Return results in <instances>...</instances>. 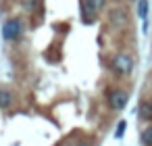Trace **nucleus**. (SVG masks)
I'll list each match as a JSON object with an SVG mask.
<instances>
[{"label": "nucleus", "instance_id": "nucleus-1", "mask_svg": "<svg viewBox=\"0 0 152 146\" xmlns=\"http://www.w3.org/2000/svg\"><path fill=\"white\" fill-rule=\"evenodd\" d=\"M21 32H23V23H21V19H9L4 25H2V38L7 40V42H15L19 36H21Z\"/></svg>", "mask_w": 152, "mask_h": 146}, {"label": "nucleus", "instance_id": "nucleus-8", "mask_svg": "<svg viewBox=\"0 0 152 146\" xmlns=\"http://www.w3.org/2000/svg\"><path fill=\"white\" fill-rule=\"evenodd\" d=\"M140 140H142V144H144V146H152V125H150V127H146V129L142 131Z\"/></svg>", "mask_w": 152, "mask_h": 146}, {"label": "nucleus", "instance_id": "nucleus-12", "mask_svg": "<svg viewBox=\"0 0 152 146\" xmlns=\"http://www.w3.org/2000/svg\"><path fill=\"white\" fill-rule=\"evenodd\" d=\"M71 146H94L92 142H79V144H71Z\"/></svg>", "mask_w": 152, "mask_h": 146}, {"label": "nucleus", "instance_id": "nucleus-7", "mask_svg": "<svg viewBox=\"0 0 152 146\" xmlns=\"http://www.w3.org/2000/svg\"><path fill=\"white\" fill-rule=\"evenodd\" d=\"M83 4L88 7V11H92V13H98V11H102V9H104L106 0H83Z\"/></svg>", "mask_w": 152, "mask_h": 146}, {"label": "nucleus", "instance_id": "nucleus-2", "mask_svg": "<svg viewBox=\"0 0 152 146\" xmlns=\"http://www.w3.org/2000/svg\"><path fill=\"white\" fill-rule=\"evenodd\" d=\"M113 69L119 73V75H129L131 69H133V59L127 56V54H117L113 59Z\"/></svg>", "mask_w": 152, "mask_h": 146}, {"label": "nucleus", "instance_id": "nucleus-6", "mask_svg": "<svg viewBox=\"0 0 152 146\" xmlns=\"http://www.w3.org/2000/svg\"><path fill=\"white\" fill-rule=\"evenodd\" d=\"M15 102V94L7 88H0V109H9Z\"/></svg>", "mask_w": 152, "mask_h": 146}, {"label": "nucleus", "instance_id": "nucleus-4", "mask_svg": "<svg viewBox=\"0 0 152 146\" xmlns=\"http://www.w3.org/2000/svg\"><path fill=\"white\" fill-rule=\"evenodd\" d=\"M108 19H110V23H113L115 27H125V25L129 23V17H127V13H125L123 9H113V11L108 13Z\"/></svg>", "mask_w": 152, "mask_h": 146}, {"label": "nucleus", "instance_id": "nucleus-3", "mask_svg": "<svg viewBox=\"0 0 152 146\" xmlns=\"http://www.w3.org/2000/svg\"><path fill=\"white\" fill-rule=\"evenodd\" d=\"M127 100H129V96H127L125 90H113L108 94V104H110L113 111H123L127 106Z\"/></svg>", "mask_w": 152, "mask_h": 146}, {"label": "nucleus", "instance_id": "nucleus-5", "mask_svg": "<svg viewBox=\"0 0 152 146\" xmlns=\"http://www.w3.org/2000/svg\"><path fill=\"white\" fill-rule=\"evenodd\" d=\"M137 117L142 121H152V100H142L137 106Z\"/></svg>", "mask_w": 152, "mask_h": 146}, {"label": "nucleus", "instance_id": "nucleus-9", "mask_svg": "<svg viewBox=\"0 0 152 146\" xmlns=\"http://www.w3.org/2000/svg\"><path fill=\"white\" fill-rule=\"evenodd\" d=\"M137 15H140V19L146 21V17H148V0H137Z\"/></svg>", "mask_w": 152, "mask_h": 146}, {"label": "nucleus", "instance_id": "nucleus-10", "mask_svg": "<svg viewBox=\"0 0 152 146\" xmlns=\"http://www.w3.org/2000/svg\"><path fill=\"white\" fill-rule=\"evenodd\" d=\"M125 127H127V123H125V121H119V125H117V131H115V138H123V134H125Z\"/></svg>", "mask_w": 152, "mask_h": 146}, {"label": "nucleus", "instance_id": "nucleus-11", "mask_svg": "<svg viewBox=\"0 0 152 146\" xmlns=\"http://www.w3.org/2000/svg\"><path fill=\"white\" fill-rule=\"evenodd\" d=\"M36 7H38V0H25V9L27 11H34Z\"/></svg>", "mask_w": 152, "mask_h": 146}]
</instances>
